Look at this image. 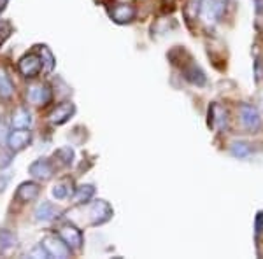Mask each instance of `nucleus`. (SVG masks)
Segmentation results:
<instances>
[{
	"label": "nucleus",
	"instance_id": "nucleus-28",
	"mask_svg": "<svg viewBox=\"0 0 263 259\" xmlns=\"http://www.w3.org/2000/svg\"><path fill=\"white\" fill-rule=\"evenodd\" d=\"M7 182H9V177H6V175H0V191H4V189H6Z\"/></svg>",
	"mask_w": 263,
	"mask_h": 259
},
{
	"label": "nucleus",
	"instance_id": "nucleus-14",
	"mask_svg": "<svg viewBox=\"0 0 263 259\" xmlns=\"http://www.w3.org/2000/svg\"><path fill=\"white\" fill-rule=\"evenodd\" d=\"M182 75H184V79L188 83L195 84V86H203L207 83L205 74H203V70L197 63H188V65L182 67Z\"/></svg>",
	"mask_w": 263,
	"mask_h": 259
},
{
	"label": "nucleus",
	"instance_id": "nucleus-26",
	"mask_svg": "<svg viewBox=\"0 0 263 259\" xmlns=\"http://www.w3.org/2000/svg\"><path fill=\"white\" fill-rule=\"evenodd\" d=\"M7 137H9V128H7V123L0 119V146L7 144Z\"/></svg>",
	"mask_w": 263,
	"mask_h": 259
},
{
	"label": "nucleus",
	"instance_id": "nucleus-17",
	"mask_svg": "<svg viewBox=\"0 0 263 259\" xmlns=\"http://www.w3.org/2000/svg\"><path fill=\"white\" fill-rule=\"evenodd\" d=\"M230 152H232V156H235V158L244 160L253 154V146L249 142H246V140H235V142H232V146H230Z\"/></svg>",
	"mask_w": 263,
	"mask_h": 259
},
{
	"label": "nucleus",
	"instance_id": "nucleus-1",
	"mask_svg": "<svg viewBox=\"0 0 263 259\" xmlns=\"http://www.w3.org/2000/svg\"><path fill=\"white\" fill-rule=\"evenodd\" d=\"M239 116H240V123H242V126L248 131H251V133H258V131L261 130V125H263L261 114H260V110L254 107V105L240 104Z\"/></svg>",
	"mask_w": 263,
	"mask_h": 259
},
{
	"label": "nucleus",
	"instance_id": "nucleus-19",
	"mask_svg": "<svg viewBox=\"0 0 263 259\" xmlns=\"http://www.w3.org/2000/svg\"><path fill=\"white\" fill-rule=\"evenodd\" d=\"M53 158L57 160L62 167H70V165L74 163L76 152L70 146H63V147H60V149H57L53 152Z\"/></svg>",
	"mask_w": 263,
	"mask_h": 259
},
{
	"label": "nucleus",
	"instance_id": "nucleus-21",
	"mask_svg": "<svg viewBox=\"0 0 263 259\" xmlns=\"http://www.w3.org/2000/svg\"><path fill=\"white\" fill-rule=\"evenodd\" d=\"M16 245V236L9 229H0V254H6L7 250Z\"/></svg>",
	"mask_w": 263,
	"mask_h": 259
},
{
	"label": "nucleus",
	"instance_id": "nucleus-6",
	"mask_svg": "<svg viewBox=\"0 0 263 259\" xmlns=\"http://www.w3.org/2000/svg\"><path fill=\"white\" fill-rule=\"evenodd\" d=\"M224 12V0H203L200 7V16L205 23H216Z\"/></svg>",
	"mask_w": 263,
	"mask_h": 259
},
{
	"label": "nucleus",
	"instance_id": "nucleus-23",
	"mask_svg": "<svg viewBox=\"0 0 263 259\" xmlns=\"http://www.w3.org/2000/svg\"><path fill=\"white\" fill-rule=\"evenodd\" d=\"M51 193H53V196L57 200H65V198H69L70 194H74V191H72V188L69 186V181H62L54 186Z\"/></svg>",
	"mask_w": 263,
	"mask_h": 259
},
{
	"label": "nucleus",
	"instance_id": "nucleus-27",
	"mask_svg": "<svg viewBox=\"0 0 263 259\" xmlns=\"http://www.w3.org/2000/svg\"><path fill=\"white\" fill-rule=\"evenodd\" d=\"M263 229V214H260L256 217V233H260Z\"/></svg>",
	"mask_w": 263,
	"mask_h": 259
},
{
	"label": "nucleus",
	"instance_id": "nucleus-3",
	"mask_svg": "<svg viewBox=\"0 0 263 259\" xmlns=\"http://www.w3.org/2000/svg\"><path fill=\"white\" fill-rule=\"evenodd\" d=\"M58 236L69 245L70 250H79L84 244V236H83L81 229L76 228L74 224H70V223H65L58 228Z\"/></svg>",
	"mask_w": 263,
	"mask_h": 259
},
{
	"label": "nucleus",
	"instance_id": "nucleus-18",
	"mask_svg": "<svg viewBox=\"0 0 263 259\" xmlns=\"http://www.w3.org/2000/svg\"><path fill=\"white\" fill-rule=\"evenodd\" d=\"M12 95H14V84L7 72L0 69V100H9Z\"/></svg>",
	"mask_w": 263,
	"mask_h": 259
},
{
	"label": "nucleus",
	"instance_id": "nucleus-11",
	"mask_svg": "<svg viewBox=\"0 0 263 259\" xmlns=\"http://www.w3.org/2000/svg\"><path fill=\"white\" fill-rule=\"evenodd\" d=\"M74 112H76V105L72 104V102H63V104L57 105V107L51 110L49 121L53 123V125H65V123L74 116Z\"/></svg>",
	"mask_w": 263,
	"mask_h": 259
},
{
	"label": "nucleus",
	"instance_id": "nucleus-7",
	"mask_svg": "<svg viewBox=\"0 0 263 259\" xmlns=\"http://www.w3.org/2000/svg\"><path fill=\"white\" fill-rule=\"evenodd\" d=\"M18 69L21 72V75H25V77H28V79L37 77V75L41 74V70H42L41 56H39V54H35V53L27 54V56H23L20 60Z\"/></svg>",
	"mask_w": 263,
	"mask_h": 259
},
{
	"label": "nucleus",
	"instance_id": "nucleus-4",
	"mask_svg": "<svg viewBox=\"0 0 263 259\" xmlns=\"http://www.w3.org/2000/svg\"><path fill=\"white\" fill-rule=\"evenodd\" d=\"M42 247L48 250L49 257H58V259L70 257V247L60 238V236H54V235L44 236V240H42Z\"/></svg>",
	"mask_w": 263,
	"mask_h": 259
},
{
	"label": "nucleus",
	"instance_id": "nucleus-20",
	"mask_svg": "<svg viewBox=\"0 0 263 259\" xmlns=\"http://www.w3.org/2000/svg\"><path fill=\"white\" fill-rule=\"evenodd\" d=\"M32 126V114L27 109H16L12 116V128H30Z\"/></svg>",
	"mask_w": 263,
	"mask_h": 259
},
{
	"label": "nucleus",
	"instance_id": "nucleus-25",
	"mask_svg": "<svg viewBox=\"0 0 263 259\" xmlns=\"http://www.w3.org/2000/svg\"><path fill=\"white\" fill-rule=\"evenodd\" d=\"M28 256H30V257H44V259H49L48 250H46L44 247H42V244H41V245H37L35 249H32Z\"/></svg>",
	"mask_w": 263,
	"mask_h": 259
},
{
	"label": "nucleus",
	"instance_id": "nucleus-9",
	"mask_svg": "<svg viewBox=\"0 0 263 259\" xmlns=\"http://www.w3.org/2000/svg\"><path fill=\"white\" fill-rule=\"evenodd\" d=\"M109 14H111V19L114 21V23L126 25V23H132V21L135 19L137 11H135V7L130 6V4H118V6L112 7Z\"/></svg>",
	"mask_w": 263,
	"mask_h": 259
},
{
	"label": "nucleus",
	"instance_id": "nucleus-12",
	"mask_svg": "<svg viewBox=\"0 0 263 259\" xmlns=\"http://www.w3.org/2000/svg\"><path fill=\"white\" fill-rule=\"evenodd\" d=\"M41 194V186L37 182H23L20 188L16 189L14 198L21 203H30Z\"/></svg>",
	"mask_w": 263,
	"mask_h": 259
},
{
	"label": "nucleus",
	"instance_id": "nucleus-22",
	"mask_svg": "<svg viewBox=\"0 0 263 259\" xmlns=\"http://www.w3.org/2000/svg\"><path fill=\"white\" fill-rule=\"evenodd\" d=\"M39 56L42 60V69L46 72H51L54 69V56L46 46H39Z\"/></svg>",
	"mask_w": 263,
	"mask_h": 259
},
{
	"label": "nucleus",
	"instance_id": "nucleus-24",
	"mask_svg": "<svg viewBox=\"0 0 263 259\" xmlns=\"http://www.w3.org/2000/svg\"><path fill=\"white\" fill-rule=\"evenodd\" d=\"M202 2H203V0H190V2H188V9H186V12H188L190 18H197V16H200Z\"/></svg>",
	"mask_w": 263,
	"mask_h": 259
},
{
	"label": "nucleus",
	"instance_id": "nucleus-8",
	"mask_svg": "<svg viewBox=\"0 0 263 259\" xmlns=\"http://www.w3.org/2000/svg\"><path fill=\"white\" fill-rule=\"evenodd\" d=\"M28 173L33 179L39 181H49L54 175V167L49 160H35L33 163L28 167Z\"/></svg>",
	"mask_w": 263,
	"mask_h": 259
},
{
	"label": "nucleus",
	"instance_id": "nucleus-16",
	"mask_svg": "<svg viewBox=\"0 0 263 259\" xmlns=\"http://www.w3.org/2000/svg\"><path fill=\"white\" fill-rule=\"evenodd\" d=\"M224 125H227V110H224L221 105H218V104L211 105V109H209V126L218 128V126H224Z\"/></svg>",
	"mask_w": 263,
	"mask_h": 259
},
{
	"label": "nucleus",
	"instance_id": "nucleus-10",
	"mask_svg": "<svg viewBox=\"0 0 263 259\" xmlns=\"http://www.w3.org/2000/svg\"><path fill=\"white\" fill-rule=\"evenodd\" d=\"M27 96L35 105H48L53 100V93H51L48 84H33L28 88Z\"/></svg>",
	"mask_w": 263,
	"mask_h": 259
},
{
	"label": "nucleus",
	"instance_id": "nucleus-2",
	"mask_svg": "<svg viewBox=\"0 0 263 259\" xmlns=\"http://www.w3.org/2000/svg\"><path fill=\"white\" fill-rule=\"evenodd\" d=\"M114 215V210L111 203L105 200H97L90 209V223L93 226H102V224L109 223Z\"/></svg>",
	"mask_w": 263,
	"mask_h": 259
},
{
	"label": "nucleus",
	"instance_id": "nucleus-5",
	"mask_svg": "<svg viewBox=\"0 0 263 259\" xmlns=\"http://www.w3.org/2000/svg\"><path fill=\"white\" fill-rule=\"evenodd\" d=\"M32 142V131L28 128H16L9 131V137H7V147L11 152H20L25 147H28Z\"/></svg>",
	"mask_w": 263,
	"mask_h": 259
},
{
	"label": "nucleus",
	"instance_id": "nucleus-13",
	"mask_svg": "<svg viewBox=\"0 0 263 259\" xmlns=\"http://www.w3.org/2000/svg\"><path fill=\"white\" fill-rule=\"evenodd\" d=\"M60 214H62L60 207H57L51 202H42L35 209V221H39V223H48V221L60 217Z\"/></svg>",
	"mask_w": 263,
	"mask_h": 259
},
{
	"label": "nucleus",
	"instance_id": "nucleus-15",
	"mask_svg": "<svg viewBox=\"0 0 263 259\" xmlns=\"http://www.w3.org/2000/svg\"><path fill=\"white\" fill-rule=\"evenodd\" d=\"M93 194H95V186L83 184V186H79V188H76L72 198H74L76 205H84V203H88L93 198Z\"/></svg>",
	"mask_w": 263,
	"mask_h": 259
}]
</instances>
